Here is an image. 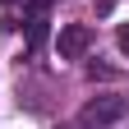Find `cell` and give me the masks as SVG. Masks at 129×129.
Here are the masks:
<instances>
[{"label":"cell","instance_id":"6da1fadb","mask_svg":"<svg viewBox=\"0 0 129 129\" xmlns=\"http://www.w3.org/2000/svg\"><path fill=\"white\" fill-rule=\"evenodd\" d=\"M124 111H129V102H124L120 92H97V97L83 102L78 124H83V129H111L115 120H124Z\"/></svg>","mask_w":129,"mask_h":129},{"label":"cell","instance_id":"7a4b0ae2","mask_svg":"<svg viewBox=\"0 0 129 129\" xmlns=\"http://www.w3.org/2000/svg\"><path fill=\"white\" fill-rule=\"evenodd\" d=\"M88 46H92V32H88L83 23H64V28L55 32V51H60V60H78V55H88Z\"/></svg>","mask_w":129,"mask_h":129},{"label":"cell","instance_id":"3957f363","mask_svg":"<svg viewBox=\"0 0 129 129\" xmlns=\"http://www.w3.org/2000/svg\"><path fill=\"white\" fill-rule=\"evenodd\" d=\"M115 42H120V51L129 55V23H120V32H115Z\"/></svg>","mask_w":129,"mask_h":129},{"label":"cell","instance_id":"277c9868","mask_svg":"<svg viewBox=\"0 0 129 129\" xmlns=\"http://www.w3.org/2000/svg\"><path fill=\"white\" fill-rule=\"evenodd\" d=\"M60 129H83V124H78V120H69V124H60Z\"/></svg>","mask_w":129,"mask_h":129}]
</instances>
